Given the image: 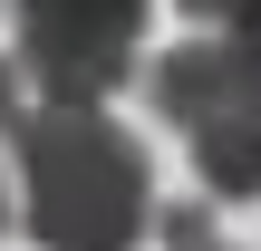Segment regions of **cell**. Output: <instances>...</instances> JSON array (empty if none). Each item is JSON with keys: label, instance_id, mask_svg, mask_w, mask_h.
Segmentation results:
<instances>
[{"label": "cell", "instance_id": "cell-1", "mask_svg": "<svg viewBox=\"0 0 261 251\" xmlns=\"http://www.w3.org/2000/svg\"><path fill=\"white\" fill-rule=\"evenodd\" d=\"M10 155L39 251H136L155 232V155L107 106H19Z\"/></svg>", "mask_w": 261, "mask_h": 251}, {"label": "cell", "instance_id": "cell-2", "mask_svg": "<svg viewBox=\"0 0 261 251\" xmlns=\"http://www.w3.org/2000/svg\"><path fill=\"white\" fill-rule=\"evenodd\" d=\"M145 10L155 0H10L19 19V87H39V106H97L136 77L145 48Z\"/></svg>", "mask_w": 261, "mask_h": 251}, {"label": "cell", "instance_id": "cell-3", "mask_svg": "<svg viewBox=\"0 0 261 251\" xmlns=\"http://www.w3.org/2000/svg\"><path fill=\"white\" fill-rule=\"evenodd\" d=\"M194 145V174L213 203H261V106H223L203 126H184Z\"/></svg>", "mask_w": 261, "mask_h": 251}, {"label": "cell", "instance_id": "cell-4", "mask_svg": "<svg viewBox=\"0 0 261 251\" xmlns=\"http://www.w3.org/2000/svg\"><path fill=\"white\" fill-rule=\"evenodd\" d=\"M155 242H165V251H232L223 232H213L203 203H155Z\"/></svg>", "mask_w": 261, "mask_h": 251}, {"label": "cell", "instance_id": "cell-5", "mask_svg": "<svg viewBox=\"0 0 261 251\" xmlns=\"http://www.w3.org/2000/svg\"><path fill=\"white\" fill-rule=\"evenodd\" d=\"M184 19H223V29H261V0H174Z\"/></svg>", "mask_w": 261, "mask_h": 251}, {"label": "cell", "instance_id": "cell-6", "mask_svg": "<svg viewBox=\"0 0 261 251\" xmlns=\"http://www.w3.org/2000/svg\"><path fill=\"white\" fill-rule=\"evenodd\" d=\"M10 126H19V68L0 58V135H10Z\"/></svg>", "mask_w": 261, "mask_h": 251}, {"label": "cell", "instance_id": "cell-7", "mask_svg": "<svg viewBox=\"0 0 261 251\" xmlns=\"http://www.w3.org/2000/svg\"><path fill=\"white\" fill-rule=\"evenodd\" d=\"M0 232H10V184H0Z\"/></svg>", "mask_w": 261, "mask_h": 251}]
</instances>
